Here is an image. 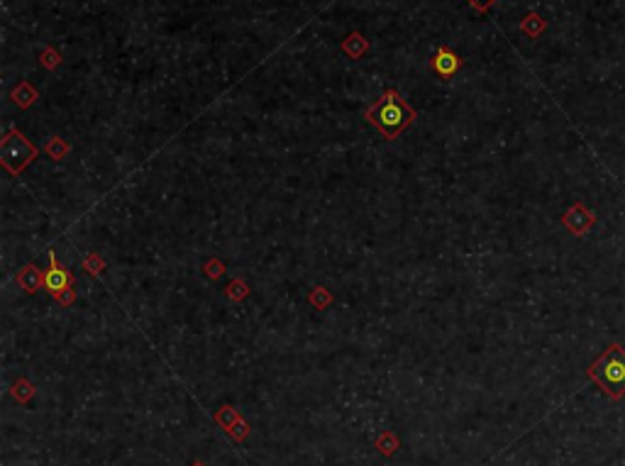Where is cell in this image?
<instances>
[{
  "instance_id": "1",
  "label": "cell",
  "mask_w": 625,
  "mask_h": 466,
  "mask_svg": "<svg viewBox=\"0 0 625 466\" xmlns=\"http://www.w3.org/2000/svg\"><path fill=\"white\" fill-rule=\"evenodd\" d=\"M588 379L596 381L611 401H620L625 396V349L615 342L608 344L604 357L588 366Z\"/></svg>"
},
{
  "instance_id": "2",
  "label": "cell",
  "mask_w": 625,
  "mask_h": 466,
  "mask_svg": "<svg viewBox=\"0 0 625 466\" xmlns=\"http://www.w3.org/2000/svg\"><path fill=\"white\" fill-rule=\"evenodd\" d=\"M369 120L374 125H379L386 137H396L413 120V110L406 107V103L398 98L396 91H386L384 100L369 113Z\"/></svg>"
},
{
  "instance_id": "3",
  "label": "cell",
  "mask_w": 625,
  "mask_h": 466,
  "mask_svg": "<svg viewBox=\"0 0 625 466\" xmlns=\"http://www.w3.org/2000/svg\"><path fill=\"white\" fill-rule=\"evenodd\" d=\"M0 159H3V164H6V169L10 173H20L34 159V147L20 132H10L6 137V142H3Z\"/></svg>"
},
{
  "instance_id": "4",
  "label": "cell",
  "mask_w": 625,
  "mask_h": 466,
  "mask_svg": "<svg viewBox=\"0 0 625 466\" xmlns=\"http://www.w3.org/2000/svg\"><path fill=\"white\" fill-rule=\"evenodd\" d=\"M593 222H596V215H593L591 210H588L586 205H582V203L572 205V208L566 210V215H564L566 230L574 232V235H582V232H586L588 227L593 225Z\"/></svg>"
},
{
  "instance_id": "5",
  "label": "cell",
  "mask_w": 625,
  "mask_h": 466,
  "mask_svg": "<svg viewBox=\"0 0 625 466\" xmlns=\"http://www.w3.org/2000/svg\"><path fill=\"white\" fill-rule=\"evenodd\" d=\"M69 284H71V276H69V271L66 268H61L59 264H57V257H49V268H47V273H44V286H47L52 293H64L66 288H69Z\"/></svg>"
},
{
  "instance_id": "6",
  "label": "cell",
  "mask_w": 625,
  "mask_h": 466,
  "mask_svg": "<svg viewBox=\"0 0 625 466\" xmlns=\"http://www.w3.org/2000/svg\"><path fill=\"white\" fill-rule=\"evenodd\" d=\"M457 66H460L457 56H454L452 52H447V49H440L438 59H435V69H438V74L449 76V74H454V71H457Z\"/></svg>"
},
{
  "instance_id": "7",
  "label": "cell",
  "mask_w": 625,
  "mask_h": 466,
  "mask_svg": "<svg viewBox=\"0 0 625 466\" xmlns=\"http://www.w3.org/2000/svg\"><path fill=\"white\" fill-rule=\"evenodd\" d=\"M39 273H42V271H37L34 266H27L25 271L20 273V286L27 290V293H34V290L39 288V284H42Z\"/></svg>"
},
{
  "instance_id": "8",
  "label": "cell",
  "mask_w": 625,
  "mask_h": 466,
  "mask_svg": "<svg viewBox=\"0 0 625 466\" xmlns=\"http://www.w3.org/2000/svg\"><path fill=\"white\" fill-rule=\"evenodd\" d=\"M542 27H545V22H540V17H535V15L525 17V22H523V30L530 34V37H535V34H537Z\"/></svg>"
},
{
  "instance_id": "9",
  "label": "cell",
  "mask_w": 625,
  "mask_h": 466,
  "mask_svg": "<svg viewBox=\"0 0 625 466\" xmlns=\"http://www.w3.org/2000/svg\"><path fill=\"white\" fill-rule=\"evenodd\" d=\"M471 3H474L476 8H481V10H484V8H489V6H491L493 0H471Z\"/></svg>"
}]
</instances>
